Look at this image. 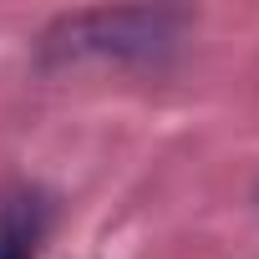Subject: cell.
<instances>
[{
  "mask_svg": "<svg viewBox=\"0 0 259 259\" xmlns=\"http://www.w3.org/2000/svg\"><path fill=\"white\" fill-rule=\"evenodd\" d=\"M56 203L46 188H6L0 193V259H41V244L51 234Z\"/></svg>",
  "mask_w": 259,
  "mask_h": 259,
  "instance_id": "cell-2",
  "label": "cell"
},
{
  "mask_svg": "<svg viewBox=\"0 0 259 259\" xmlns=\"http://www.w3.org/2000/svg\"><path fill=\"white\" fill-rule=\"evenodd\" d=\"M188 16L173 6H122V11H71L56 16L41 36L46 61H133V66H158Z\"/></svg>",
  "mask_w": 259,
  "mask_h": 259,
  "instance_id": "cell-1",
  "label": "cell"
}]
</instances>
